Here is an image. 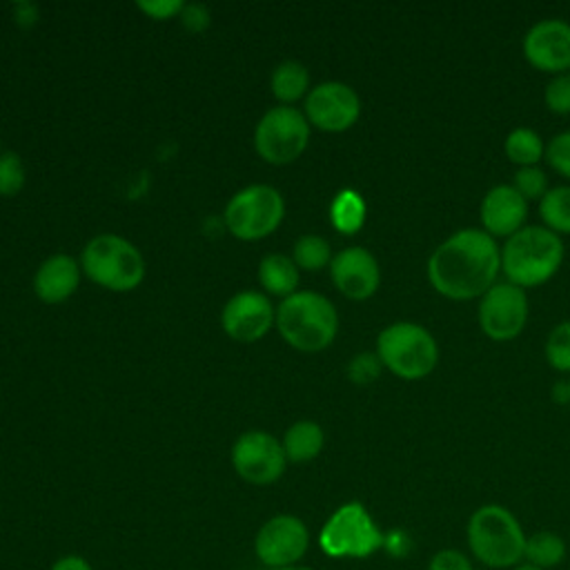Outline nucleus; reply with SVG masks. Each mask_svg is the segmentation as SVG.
Returning <instances> with one entry per match:
<instances>
[{
	"label": "nucleus",
	"instance_id": "nucleus-10",
	"mask_svg": "<svg viewBox=\"0 0 570 570\" xmlns=\"http://www.w3.org/2000/svg\"><path fill=\"white\" fill-rule=\"evenodd\" d=\"M528 296L525 289L503 281L494 283L479 303L481 332L499 343L517 338L528 323Z\"/></svg>",
	"mask_w": 570,
	"mask_h": 570
},
{
	"label": "nucleus",
	"instance_id": "nucleus-3",
	"mask_svg": "<svg viewBox=\"0 0 570 570\" xmlns=\"http://www.w3.org/2000/svg\"><path fill=\"white\" fill-rule=\"evenodd\" d=\"M468 546L488 568H514L523 559L525 532L508 508L485 503L468 519Z\"/></svg>",
	"mask_w": 570,
	"mask_h": 570
},
{
	"label": "nucleus",
	"instance_id": "nucleus-29",
	"mask_svg": "<svg viewBox=\"0 0 570 570\" xmlns=\"http://www.w3.org/2000/svg\"><path fill=\"white\" fill-rule=\"evenodd\" d=\"M383 372V363L376 352H361L354 354L347 363V379L356 385H367L376 381Z\"/></svg>",
	"mask_w": 570,
	"mask_h": 570
},
{
	"label": "nucleus",
	"instance_id": "nucleus-27",
	"mask_svg": "<svg viewBox=\"0 0 570 570\" xmlns=\"http://www.w3.org/2000/svg\"><path fill=\"white\" fill-rule=\"evenodd\" d=\"M543 354L550 367L557 372H570V318L557 323L550 330Z\"/></svg>",
	"mask_w": 570,
	"mask_h": 570
},
{
	"label": "nucleus",
	"instance_id": "nucleus-8",
	"mask_svg": "<svg viewBox=\"0 0 570 570\" xmlns=\"http://www.w3.org/2000/svg\"><path fill=\"white\" fill-rule=\"evenodd\" d=\"M285 203L269 185H249L236 191L225 207V225L240 240L269 236L283 220Z\"/></svg>",
	"mask_w": 570,
	"mask_h": 570
},
{
	"label": "nucleus",
	"instance_id": "nucleus-9",
	"mask_svg": "<svg viewBox=\"0 0 570 570\" xmlns=\"http://www.w3.org/2000/svg\"><path fill=\"white\" fill-rule=\"evenodd\" d=\"M309 122L294 107H274L256 125L254 147L272 165L294 163L307 147Z\"/></svg>",
	"mask_w": 570,
	"mask_h": 570
},
{
	"label": "nucleus",
	"instance_id": "nucleus-24",
	"mask_svg": "<svg viewBox=\"0 0 570 570\" xmlns=\"http://www.w3.org/2000/svg\"><path fill=\"white\" fill-rule=\"evenodd\" d=\"M539 214L543 227L557 236L570 234V185L550 187L548 194L539 200Z\"/></svg>",
	"mask_w": 570,
	"mask_h": 570
},
{
	"label": "nucleus",
	"instance_id": "nucleus-13",
	"mask_svg": "<svg viewBox=\"0 0 570 570\" xmlns=\"http://www.w3.org/2000/svg\"><path fill=\"white\" fill-rule=\"evenodd\" d=\"M307 546L309 532L305 523L292 514H278L265 521L254 543L258 559L272 570L294 566L307 552Z\"/></svg>",
	"mask_w": 570,
	"mask_h": 570
},
{
	"label": "nucleus",
	"instance_id": "nucleus-4",
	"mask_svg": "<svg viewBox=\"0 0 570 570\" xmlns=\"http://www.w3.org/2000/svg\"><path fill=\"white\" fill-rule=\"evenodd\" d=\"M281 336L301 352L325 350L338 330L334 305L316 292H294L276 309Z\"/></svg>",
	"mask_w": 570,
	"mask_h": 570
},
{
	"label": "nucleus",
	"instance_id": "nucleus-14",
	"mask_svg": "<svg viewBox=\"0 0 570 570\" xmlns=\"http://www.w3.org/2000/svg\"><path fill=\"white\" fill-rule=\"evenodd\" d=\"M525 60L543 73H568L570 69V22L546 18L534 22L523 36Z\"/></svg>",
	"mask_w": 570,
	"mask_h": 570
},
{
	"label": "nucleus",
	"instance_id": "nucleus-23",
	"mask_svg": "<svg viewBox=\"0 0 570 570\" xmlns=\"http://www.w3.org/2000/svg\"><path fill=\"white\" fill-rule=\"evenodd\" d=\"M365 214H367L365 200L354 189H341L330 205L332 225L341 234H356L365 223Z\"/></svg>",
	"mask_w": 570,
	"mask_h": 570
},
{
	"label": "nucleus",
	"instance_id": "nucleus-39",
	"mask_svg": "<svg viewBox=\"0 0 570 570\" xmlns=\"http://www.w3.org/2000/svg\"><path fill=\"white\" fill-rule=\"evenodd\" d=\"M512 570H543V568H537V566H530V563H519Z\"/></svg>",
	"mask_w": 570,
	"mask_h": 570
},
{
	"label": "nucleus",
	"instance_id": "nucleus-31",
	"mask_svg": "<svg viewBox=\"0 0 570 570\" xmlns=\"http://www.w3.org/2000/svg\"><path fill=\"white\" fill-rule=\"evenodd\" d=\"M543 102L557 116L570 114V71L552 76L543 89Z\"/></svg>",
	"mask_w": 570,
	"mask_h": 570
},
{
	"label": "nucleus",
	"instance_id": "nucleus-16",
	"mask_svg": "<svg viewBox=\"0 0 570 570\" xmlns=\"http://www.w3.org/2000/svg\"><path fill=\"white\" fill-rule=\"evenodd\" d=\"M330 274L336 289L352 301L370 298L381 283L379 261L365 247L341 249L330 263Z\"/></svg>",
	"mask_w": 570,
	"mask_h": 570
},
{
	"label": "nucleus",
	"instance_id": "nucleus-20",
	"mask_svg": "<svg viewBox=\"0 0 570 570\" xmlns=\"http://www.w3.org/2000/svg\"><path fill=\"white\" fill-rule=\"evenodd\" d=\"M261 285L276 296H292L298 285V267L283 254H269L258 265Z\"/></svg>",
	"mask_w": 570,
	"mask_h": 570
},
{
	"label": "nucleus",
	"instance_id": "nucleus-26",
	"mask_svg": "<svg viewBox=\"0 0 570 570\" xmlns=\"http://www.w3.org/2000/svg\"><path fill=\"white\" fill-rule=\"evenodd\" d=\"M332 247L323 236L316 234H305L296 240L294 245V263L298 269L305 272H318L323 269L327 263H332Z\"/></svg>",
	"mask_w": 570,
	"mask_h": 570
},
{
	"label": "nucleus",
	"instance_id": "nucleus-25",
	"mask_svg": "<svg viewBox=\"0 0 570 570\" xmlns=\"http://www.w3.org/2000/svg\"><path fill=\"white\" fill-rule=\"evenodd\" d=\"M309 87V73L307 69L296 60L281 62L272 73V94L281 102H294L298 100Z\"/></svg>",
	"mask_w": 570,
	"mask_h": 570
},
{
	"label": "nucleus",
	"instance_id": "nucleus-12",
	"mask_svg": "<svg viewBox=\"0 0 570 570\" xmlns=\"http://www.w3.org/2000/svg\"><path fill=\"white\" fill-rule=\"evenodd\" d=\"M361 116L358 94L345 82H321L305 98V118L321 131L338 134L350 129Z\"/></svg>",
	"mask_w": 570,
	"mask_h": 570
},
{
	"label": "nucleus",
	"instance_id": "nucleus-18",
	"mask_svg": "<svg viewBox=\"0 0 570 570\" xmlns=\"http://www.w3.org/2000/svg\"><path fill=\"white\" fill-rule=\"evenodd\" d=\"M80 281L78 263L67 254H56L47 258L33 278V289L40 301L45 303H62L67 301Z\"/></svg>",
	"mask_w": 570,
	"mask_h": 570
},
{
	"label": "nucleus",
	"instance_id": "nucleus-38",
	"mask_svg": "<svg viewBox=\"0 0 570 570\" xmlns=\"http://www.w3.org/2000/svg\"><path fill=\"white\" fill-rule=\"evenodd\" d=\"M550 396H552V401H557V403H568V401H570V387H568V381H559V383H554V385H552V390H550Z\"/></svg>",
	"mask_w": 570,
	"mask_h": 570
},
{
	"label": "nucleus",
	"instance_id": "nucleus-15",
	"mask_svg": "<svg viewBox=\"0 0 570 570\" xmlns=\"http://www.w3.org/2000/svg\"><path fill=\"white\" fill-rule=\"evenodd\" d=\"M220 323L234 341L254 343L274 325V307L269 298L258 292H240L225 303Z\"/></svg>",
	"mask_w": 570,
	"mask_h": 570
},
{
	"label": "nucleus",
	"instance_id": "nucleus-35",
	"mask_svg": "<svg viewBox=\"0 0 570 570\" xmlns=\"http://www.w3.org/2000/svg\"><path fill=\"white\" fill-rule=\"evenodd\" d=\"M183 24L189 29V31H203L207 24H209V13L205 7L200 4H187L183 9Z\"/></svg>",
	"mask_w": 570,
	"mask_h": 570
},
{
	"label": "nucleus",
	"instance_id": "nucleus-2",
	"mask_svg": "<svg viewBox=\"0 0 570 570\" xmlns=\"http://www.w3.org/2000/svg\"><path fill=\"white\" fill-rule=\"evenodd\" d=\"M563 263V240L543 225H523L501 247V272L508 283L528 289L550 281Z\"/></svg>",
	"mask_w": 570,
	"mask_h": 570
},
{
	"label": "nucleus",
	"instance_id": "nucleus-21",
	"mask_svg": "<svg viewBox=\"0 0 570 570\" xmlns=\"http://www.w3.org/2000/svg\"><path fill=\"white\" fill-rule=\"evenodd\" d=\"M566 541L550 530H539L530 537H525V548H523V559L530 566L550 570L559 566L566 559Z\"/></svg>",
	"mask_w": 570,
	"mask_h": 570
},
{
	"label": "nucleus",
	"instance_id": "nucleus-36",
	"mask_svg": "<svg viewBox=\"0 0 570 570\" xmlns=\"http://www.w3.org/2000/svg\"><path fill=\"white\" fill-rule=\"evenodd\" d=\"M49 570H94L89 566V561H85L82 557L78 554H67V557H60Z\"/></svg>",
	"mask_w": 570,
	"mask_h": 570
},
{
	"label": "nucleus",
	"instance_id": "nucleus-33",
	"mask_svg": "<svg viewBox=\"0 0 570 570\" xmlns=\"http://www.w3.org/2000/svg\"><path fill=\"white\" fill-rule=\"evenodd\" d=\"M428 570H472V563L461 550L445 548L430 559Z\"/></svg>",
	"mask_w": 570,
	"mask_h": 570
},
{
	"label": "nucleus",
	"instance_id": "nucleus-41",
	"mask_svg": "<svg viewBox=\"0 0 570 570\" xmlns=\"http://www.w3.org/2000/svg\"><path fill=\"white\" fill-rule=\"evenodd\" d=\"M568 387H570V379H568Z\"/></svg>",
	"mask_w": 570,
	"mask_h": 570
},
{
	"label": "nucleus",
	"instance_id": "nucleus-30",
	"mask_svg": "<svg viewBox=\"0 0 570 570\" xmlns=\"http://www.w3.org/2000/svg\"><path fill=\"white\" fill-rule=\"evenodd\" d=\"M24 187V167L18 154L0 156V196H16Z\"/></svg>",
	"mask_w": 570,
	"mask_h": 570
},
{
	"label": "nucleus",
	"instance_id": "nucleus-22",
	"mask_svg": "<svg viewBox=\"0 0 570 570\" xmlns=\"http://www.w3.org/2000/svg\"><path fill=\"white\" fill-rule=\"evenodd\" d=\"M505 156L517 167H534L546 156L543 138L530 127H517L505 136Z\"/></svg>",
	"mask_w": 570,
	"mask_h": 570
},
{
	"label": "nucleus",
	"instance_id": "nucleus-40",
	"mask_svg": "<svg viewBox=\"0 0 570 570\" xmlns=\"http://www.w3.org/2000/svg\"><path fill=\"white\" fill-rule=\"evenodd\" d=\"M276 570H312V568H305V566H289V568H276Z\"/></svg>",
	"mask_w": 570,
	"mask_h": 570
},
{
	"label": "nucleus",
	"instance_id": "nucleus-17",
	"mask_svg": "<svg viewBox=\"0 0 570 570\" xmlns=\"http://www.w3.org/2000/svg\"><path fill=\"white\" fill-rule=\"evenodd\" d=\"M528 216V203L512 185H494L481 200V225L492 238H510Z\"/></svg>",
	"mask_w": 570,
	"mask_h": 570
},
{
	"label": "nucleus",
	"instance_id": "nucleus-19",
	"mask_svg": "<svg viewBox=\"0 0 570 570\" xmlns=\"http://www.w3.org/2000/svg\"><path fill=\"white\" fill-rule=\"evenodd\" d=\"M323 443H325V436H323V430L318 423L296 421L285 432L283 450H285L287 461L305 463V461H312L318 456V452L323 450Z\"/></svg>",
	"mask_w": 570,
	"mask_h": 570
},
{
	"label": "nucleus",
	"instance_id": "nucleus-32",
	"mask_svg": "<svg viewBox=\"0 0 570 570\" xmlns=\"http://www.w3.org/2000/svg\"><path fill=\"white\" fill-rule=\"evenodd\" d=\"M546 163L561 176L570 178V131H561L546 142Z\"/></svg>",
	"mask_w": 570,
	"mask_h": 570
},
{
	"label": "nucleus",
	"instance_id": "nucleus-7",
	"mask_svg": "<svg viewBox=\"0 0 570 570\" xmlns=\"http://www.w3.org/2000/svg\"><path fill=\"white\" fill-rule=\"evenodd\" d=\"M385 534L379 530L365 505L358 501L343 503L321 528L318 543L330 557L363 559L383 548Z\"/></svg>",
	"mask_w": 570,
	"mask_h": 570
},
{
	"label": "nucleus",
	"instance_id": "nucleus-11",
	"mask_svg": "<svg viewBox=\"0 0 570 570\" xmlns=\"http://www.w3.org/2000/svg\"><path fill=\"white\" fill-rule=\"evenodd\" d=\"M232 463L240 479L254 485L274 483L287 463L283 443L267 432H247L232 448Z\"/></svg>",
	"mask_w": 570,
	"mask_h": 570
},
{
	"label": "nucleus",
	"instance_id": "nucleus-6",
	"mask_svg": "<svg viewBox=\"0 0 570 570\" xmlns=\"http://www.w3.org/2000/svg\"><path fill=\"white\" fill-rule=\"evenodd\" d=\"M82 269L105 289L129 292L140 285L145 261L129 240L116 234H100L85 245Z\"/></svg>",
	"mask_w": 570,
	"mask_h": 570
},
{
	"label": "nucleus",
	"instance_id": "nucleus-28",
	"mask_svg": "<svg viewBox=\"0 0 570 570\" xmlns=\"http://www.w3.org/2000/svg\"><path fill=\"white\" fill-rule=\"evenodd\" d=\"M525 203L530 200H541L546 194H548V176L543 174V169H539L537 165L534 167H519L512 176V183H510Z\"/></svg>",
	"mask_w": 570,
	"mask_h": 570
},
{
	"label": "nucleus",
	"instance_id": "nucleus-37",
	"mask_svg": "<svg viewBox=\"0 0 570 570\" xmlns=\"http://www.w3.org/2000/svg\"><path fill=\"white\" fill-rule=\"evenodd\" d=\"M13 16H16V20L20 22V24H24V27H29V24H33L36 22V18H38V11H36V7L33 4H24V2H20V4H16L13 7Z\"/></svg>",
	"mask_w": 570,
	"mask_h": 570
},
{
	"label": "nucleus",
	"instance_id": "nucleus-5",
	"mask_svg": "<svg viewBox=\"0 0 570 570\" xmlns=\"http://www.w3.org/2000/svg\"><path fill=\"white\" fill-rule=\"evenodd\" d=\"M376 354L392 374L403 381H421L439 363V345L432 332L412 321H399L381 330Z\"/></svg>",
	"mask_w": 570,
	"mask_h": 570
},
{
	"label": "nucleus",
	"instance_id": "nucleus-1",
	"mask_svg": "<svg viewBox=\"0 0 570 570\" xmlns=\"http://www.w3.org/2000/svg\"><path fill=\"white\" fill-rule=\"evenodd\" d=\"M501 272L497 238L479 227H463L434 247L428 258L430 285L450 301L481 298Z\"/></svg>",
	"mask_w": 570,
	"mask_h": 570
},
{
	"label": "nucleus",
	"instance_id": "nucleus-34",
	"mask_svg": "<svg viewBox=\"0 0 570 570\" xmlns=\"http://www.w3.org/2000/svg\"><path fill=\"white\" fill-rule=\"evenodd\" d=\"M138 9L145 11L154 20H167V18H174V16L183 13L185 4L178 2V0H151V2L149 0H140Z\"/></svg>",
	"mask_w": 570,
	"mask_h": 570
}]
</instances>
